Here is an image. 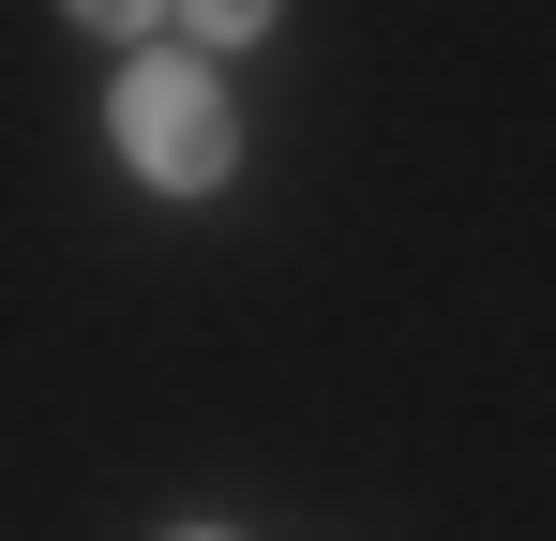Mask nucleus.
<instances>
[{"instance_id": "1", "label": "nucleus", "mask_w": 556, "mask_h": 541, "mask_svg": "<svg viewBox=\"0 0 556 541\" xmlns=\"http://www.w3.org/2000/svg\"><path fill=\"white\" fill-rule=\"evenodd\" d=\"M105 151L151 180V196H226V166H241V105H226V76H211L195 46H136L121 90H105Z\"/></svg>"}, {"instance_id": "2", "label": "nucleus", "mask_w": 556, "mask_h": 541, "mask_svg": "<svg viewBox=\"0 0 556 541\" xmlns=\"http://www.w3.org/2000/svg\"><path fill=\"white\" fill-rule=\"evenodd\" d=\"M286 0H181V30H195V61H241L256 30H271Z\"/></svg>"}, {"instance_id": "3", "label": "nucleus", "mask_w": 556, "mask_h": 541, "mask_svg": "<svg viewBox=\"0 0 556 541\" xmlns=\"http://www.w3.org/2000/svg\"><path fill=\"white\" fill-rule=\"evenodd\" d=\"M61 15H76V30H105V46H121V61H136V46H151V30H166V15H181V0H61Z\"/></svg>"}, {"instance_id": "4", "label": "nucleus", "mask_w": 556, "mask_h": 541, "mask_svg": "<svg viewBox=\"0 0 556 541\" xmlns=\"http://www.w3.org/2000/svg\"><path fill=\"white\" fill-rule=\"evenodd\" d=\"M181 541H226V527H181Z\"/></svg>"}]
</instances>
